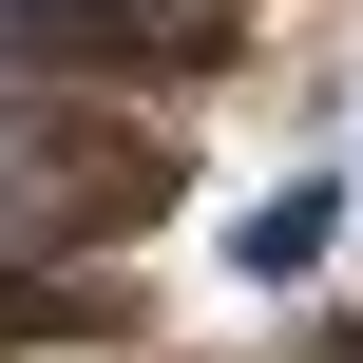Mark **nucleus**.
Here are the masks:
<instances>
[{
    "instance_id": "obj_1",
    "label": "nucleus",
    "mask_w": 363,
    "mask_h": 363,
    "mask_svg": "<svg viewBox=\"0 0 363 363\" xmlns=\"http://www.w3.org/2000/svg\"><path fill=\"white\" fill-rule=\"evenodd\" d=\"M325 249H345V191H325V172H287V191L230 211V268H249V287H306Z\"/></svg>"
},
{
    "instance_id": "obj_2",
    "label": "nucleus",
    "mask_w": 363,
    "mask_h": 363,
    "mask_svg": "<svg viewBox=\"0 0 363 363\" xmlns=\"http://www.w3.org/2000/svg\"><path fill=\"white\" fill-rule=\"evenodd\" d=\"M38 19H172V0H38Z\"/></svg>"
}]
</instances>
